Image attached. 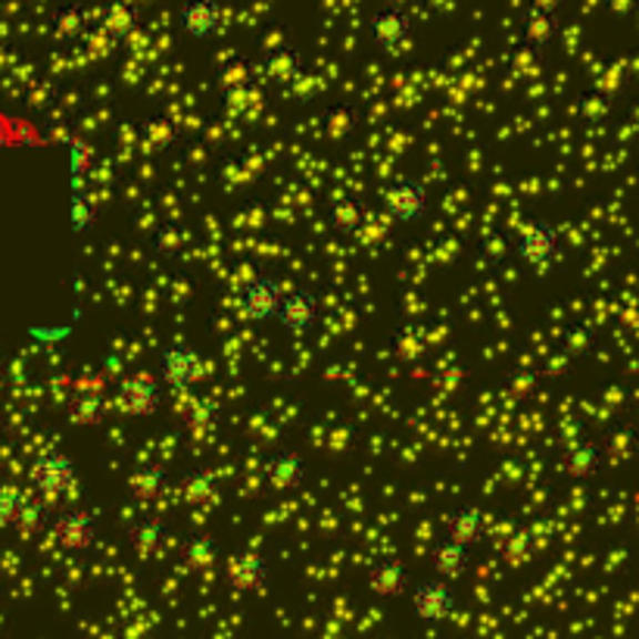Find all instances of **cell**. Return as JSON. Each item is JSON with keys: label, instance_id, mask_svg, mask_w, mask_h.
Listing matches in <instances>:
<instances>
[{"label": "cell", "instance_id": "obj_7", "mask_svg": "<svg viewBox=\"0 0 639 639\" xmlns=\"http://www.w3.org/2000/svg\"><path fill=\"white\" fill-rule=\"evenodd\" d=\"M163 406V381L150 375H132L119 384V409L134 418H153Z\"/></svg>", "mask_w": 639, "mask_h": 639}, {"label": "cell", "instance_id": "obj_24", "mask_svg": "<svg viewBox=\"0 0 639 639\" xmlns=\"http://www.w3.org/2000/svg\"><path fill=\"white\" fill-rule=\"evenodd\" d=\"M365 203L359 197H337L328 203V225L337 234H356L365 222Z\"/></svg>", "mask_w": 639, "mask_h": 639}, {"label": "cell", "instance_id": "obj_16", "mask_svg": "<svg viewBox=\"0 0 639 639\" xmlns=\"http://www.w3.org/2000/svg\"><path fill=\"white\" fill-rule=\"evenodd\" d=\"M443 527H446L449 540L462 542V546H475V542L484 540V511L475 503H462V506L446 511Z\"/></svg>", "mask_w": 639, "mask_h": 639}, {"label": "cell", "instance_id": "obj_8", "mask_svg": "<svg viewBox=\"0 0 639 639\" xmlns=\"http://www.w3.org/2000/svg\"><path fill=\"white\" fill-rule=\"evenodd\" d=\"M156 375L165 387L175 390H187L200 375V356L194 346L187 344H169L160 349L156 356Z\"/></svg>", "mask_w": 639, "mask_h": 639}, {"label": "cell", "instance_id": "obj_22", "mask_svg": "<svg viewBox=\"0 0 639 639\" xmlns=\"http://www.w3.org/2000/svg\"><path fill=\"white\" fill-rule=\"evenodd\" d=\"M181 499L187 503V506H213L222 499V487H219V480H215L210 471H187V475L181 477Z\"/></svg>", "mask_w": 639, "mask_h": 639}, {"label": "cell", "instance_id": "obj_9", "mask_svg": "<svg viewBox=\"0 0 639 639\" xmlns=\"http://www.w3.org/2000/svg\"><path fill=\"white\" fill-rule=\"evenodd\" d=\"M281 303H284V291L275 278L268 275H253L244 284L241 294V306L253 318V322H278Z\"/></svg>", "mask_w": 639, "mask_h": 639}, {"label": "cell", "instance_id": "obj_21", "mask_svg": "<svg viewBox=\"0 0 639 639\" xmlns=\"http://www.w3.org/2000/svg\"><path fill=\"white\" fill-rule=\"evenodd\" d=\"M222 106H225V113L231 119H246V122H253L256 115L263 113L265 98L263 91L256 88V84H241V88H231V91H222Z\"/></svg>", "mask_w": 639, "mask_h": 639}, {"label": "cell", "instance_id": "obj_13", "mask_svg": "<svg viewBox=\"0 0 639 639\" xmlns=\"http://www.w3.org/2000/svg\"><path fill=\"white\" fill-rule=\"evenodd\" d=\"M322 318V310H318V300L312 291H294V294H284V303H281L278 322L281 328L291 331V334H312L315 325Z\"/></svg>", "mask_w": 639, "mask_h": 639}, {"label": "cell", "instance_id": "obj_31", "mask_svg": "<svg viewBox=\"0 0 639 639\" xmlns=\"http://www.w3.org/2000/svg\"><path fill=\"white\" fill-rule=\"evenodd\" d=\"M44 525H48V511H44V506L26 496V503L19 506V515L17 521H13V527H17L22 537H32V534H38Z\"/></svg>", "mask_w": 639, "mask_h": 639}, {"label": "cell", "instance_id": "obj_38", "mask_svg": "<svg viewBox=\"0 0 639 639\" xmlns=\"http://www.w3.org/2000/svg\"><path fill=\"white\" fill-rule=\"evenodd\" d=\"M561 0H530V7H540V10H549V13H556V7Z\"/></svg>", "mask_w": 639, "mask_h": 639}, {"label": "cell", "instance_id": "obj_4", "mask_svg": "<svg viewBox=\"0 0 639 639\" xmlns=\"http://www.w3.org/2000/svg\"><path fill=\"white\" fill-rule=\"evenodd\" d=\"M381 203L394 222H422L430 210V197H427L425 184L415 179H394L384 191H381Z\"/></svg>", "mask_w": 639, "mask_h": 639}, {"label": "cell", "instance_id": "obj_2", "mask_svg": "<svg viewBox=\"0 0 639 639\" xmlns=\"http://www.w3.org/2000/svg\"><path fill=\"white\" fill-rule=\"evenodd\" d=\"M456 608H459V590L453 587V580H443L437 574L418 580L412 590V615L427 627H440L443 621H449Z\"/></svg>", "mask_w": 639, "mask_h": 639}, {"label": "cell", "instance_id": "obj_10", "mask_svg": "<svg viewBox=\"0 0 639 639\" xmlns=\"http://www.w3.org/2000/svg\"><path fill=\"white\" fill-rule=\"evenodd\" d=\"M265 480L275 493H296L310 480V465L294 449H275L265 459Z\"/></svg>", "mask_w": 639, "mask_h": 639}, {"label": "cell", "instance_id": "obj_33", "mask_svg": "<svg viewBox=\"0 0 639 639\" xmlns=\"http://www.w3.org/2000/svg\"><path fill=\"white\" fill-rule=\"evenodd\" d=\"M253 82V63L250 60H231L225 67L219 69L215 84L219 91H231V88H241V84Z\"/></svg>", "mask_w": 639, "mask_h": 639}, {"label": "cell", "instance_id": "obj_1", "mask_svg": "<svg viewBox=\"0 0 639 639\" xmlns=\"http://www.w3.org/2000/svg\"><path fill=\"white\" fill-rule=\"evenodd\" d=\"M225 584L234 592H250V596H263L272 590L275 580V561L256 552V549H237L225 558Z\"/></svg>", "mask_w": 639, "mask_h": 639}, {"label": "cell", "instance_id": "obj_5", "mask_svg": "<svg viewBox=\"0 0 639 639\" xmlns=\"http://www.w3.org/2000/svg\"><path fill=\"white\" fill-rule=\"evenodd\" d=\"M29 480H32V487L41 496L57 499V496H63V493L75 487V462L69 459L67 453H60V449H48V453H41L32 462Z\"/></svg>", "mask_w": 639, "mask_h": 639}, {"label": "cell", "instance_id": "obj_17", "mask_svg": "<svg viewBox=\"0 0 639 639\" xmlns=\"http://www.w3.org/2000/svg\"><path fill=\"white\" fill-rule=\"evenodd\" d=\"M430 568L443 580H459V577L471 571V546H462V542L443 537L430 549Z\"/></svg>", "mask_w": 639, "mask_h": 639}, {"label": "cell", "instance_id": "obj_35", "mask_svg": "<svg viewBox=\"0 0 639 639\" xmlns=\"http://www.w3.org/2000/svg\"><path fill=\"white\" fill-rule=\"evenodd\" d=\"M22 503H26V493L13 484H0V527H13Z\"/></svg>", "mask_w": 639, "mask_h": 639}, {"label": "cell", "instance_id": "obj_3", "mask_svg": "<svg viewBox=\"0 0 639 639\" xmlns=\"http://www.w3.org/2000/svg\"><path fill=\"white\" fill-rule=\"evenodd\" d=\"M50 534L72 556H84L98 546V511L91 508H63L53 521Z\"/></svg>", "mask_w": 639, "mask_h": 639}, {"label": "cell", "instance_id": "obj_20", "mask_svg": "<svg viewBox=\"0 0 639 639\" xmlns=\"http://www.w3.org/2000/svg\"><path fill=\"white\" fill-rule=\"evenodd\" d=\"M138 19H141V10L134 7L132 0H110L103 7V17H100V26L103 32L110 34L113 41H122L138 29Z\"/></svg>", "mask_w": 639, "mask_h": 639}, {"label": "cell", "instance_id": "obj_25", "mask_svg": "<svg viewBox=\"0 0 639 639\" xmlns=\"http://www.w3.org/2000/svg\"><path fill=\"white\" fill-rule=\"evenodd\" d=\"M88 29V13H84L79 3H63V7H57L53 10V38L57 41H63V44H72V41H79Z\"/></svg>", "mask_w": 639, "mask_h": 639}, {"label": "cell", "instance_id": "obj_6", "mask_svg": "<svg viewBox=\"0 0 639 639\" xmlns=\"http://www.w3.org/2000/svg\"><path fill=\"white\" fill-rule=\"evenodd\" d=\"M518 256L534 268H546L561 256V234L552 222H530L521 229L518 241H515Z\"/></svg>", "mask_w": 639, "mask_h": 639}, {"label": "cell", "instance_id": "obj_11", "mask_svg": "<svg viewBox=\"0 0 639 639\" xmlns=\"http://www.w3.org/2000/svg\"><path fill=\"white\" fill-rule=\"evenodd\" d=\"M179 26L187 38L210 41L222 29V7L219 0H184L179 7Z\"/></svg>", "mask_w": 639, "mask_h": 639}, {"label": "cell", "instance_id": "obj_14", "mask_svg": "<svg viewBox=\"0 0 639 639\" xmlns=\"http://www.w3.org/2000/svg\"><path fill=\"white\" fill-rule=\"evenodd\" d=\"M368 590L375 592L377 599H396L409 590V568L403 558L384 556L372 561L368 568Z\"/></svg>", "mask_w": 639, "mask_h": 639}, {"label": "cell", "instance_id": "obj_39", "mask_svg": "<svg viewBox=\"0 0 639 639\" xmlns=\"http://www.w3.org/2000/svg\"><path fill=\"white\" fill-rule=\"evenodd\" d=\"M141 3H163V0H141Z\"/></svg>", "mask_w": 639, "mask_h": 639}, {"label": "cell", "instance_id": "obj_28", "mask_svg": "<svg viewBox=\"0 0 639 639\" xmlns=\"http://www.w3.org/2000/svg\"><path fill=\"white\" fill-rule=\"evenodd\" d=\"M322 129H325V138H328L331 144H344L349 141L356 129H359V115L353 106H331L328 113H325V122H322Z\"/></svg>", "mask_w": 639, "mask_h": 639}, {"label": "cell", "instance_id": "obj_15", "mask_svg": "<svg viewBox=\"0 0 639 639\" xmlns=\"http://www.w3.org/2000/svg\"><path fill=\"white\" fill-rule=\"evenodd\" d=\"M602 465H606V453H602L599 443L592 440L571 443V446L565 449L561 462H558L561 475L571 477V480H590V477L602 471Z\"/></svg>", "mask_w": 639, "mask_h": 639}, {"label": "cell", "instance_id": "obj_32", "mask_svg": "<svg viewBox=\"0 0 639 639\" xmlns=\"http://www.w3.org/2000/svg\"><path fill=\"white\" fill-rule=\"evenodd\" d=\"M98 222V206L94 200L84 194L82 187H75V197H72V231L75 234H84V231L94 229Z\"/></svg>", "mask_w": 639, "mask_h": 639}, {"label": "cell", "instance_id": "obj_30", "mask_svg": "<svg viewBox=\"0 0 639 639\" xmlns=\"http://www.w3.org/2000/svg\"><path fill=\"white\" fill-rule=\"evenodd\" d=\"M144 138L153 150H172L175 141H179V132L172 129V122L163 119V115H150L144 122Z\"/></svg>", "mask_w": 639, "mask_h": 639}, {"label": "cell", "instance_id": "obj_36", "mask_svg": "<svg viewBox=\"0 0 639 639\" xmlns=\"http://www.w3.org/2000/svg\"><path fill=\"white\" fill-rule=\"evenodd\" d=\"M396 356L403 362H415L425 356V341H422V334L418 331H399L396 334Z\"/></svg>", "mask_w": 639, "mask_h": 639}, {"label": "cell", "instance_id": "obj_19", "mask_svg": "<svg viewBox=\"0 0 639 639\" xmlns=\"http://www.w3.org/2000/svg\"><path fill=\"white\" fill-rule=\"evenodd\" d=\"M263 72L272 84H294L306 72V57L296 48H275L263 57Z\"/></svg>", "mask_w": 639, "mask_h": 639}, {"label": "cell", "instance_id": "obj_29", "mask_svg": "<svg viewBox=\"0 0 639 639\" xmlns=\"http://www.w3.org/2000/svg\"><path fill=\"white\" fill-rule=\"evenodd\" d=\"M129 490H132L134 499H156V496H163L169 490V475L160 465H144L132 475Z\"/></svg>", "mask_w": 639, "mask_h": 639}, {"label": "cell", "instance_id": "obj_23", "mask_svg": "<svg viewBox=\"0 0 639 639\" xmlns=\"http://www.w3.org/2000/svg\"><path fill=\"white\" fill-rule=\"evenodd\" d=\"M521 32H525V41L530 44V48H537V50L549 48L558 34L556 13L540 10V7H527L525 22H521Z\"/></svg>", "mask_w": 639, "mask_h": 639}, {"label": "cell", "instance_id": "obj_27", "mask_svg": "<svg viewBox=\"0 0 639 639\" xmlns=\"http://www.w3.org/2000/svg\"><path fill=\"white\" fill-rule=\"evenodd\" d=\"M103 415H106V403L94 390H79V394L72 396V403H69V422L75 427L100 425Z\"/></svg>", "mask_w": 639, "mask_h": 639}, {"label": "cell", "instance_id": "obj_26", "mask_svg": "<svg viewBox=\"0 0 639 639\" xmlns=\"http://www.w3.org/2000/svg\"><path fill=\"white\" fill-rule=\"evenodd\" d=\"M181 558H184V565L191 571H206V568H213L215 558H219V540L210 537V534H194L181 546Z\"/></svg>", "mask_w": 639, "mask_h": 639}, {"label": "cell", "instance_id": "obj_34", "mask_svg": "<svg viewBox=\"0 0 639 639\" xmlns=\"http://www.w3.org/2000/svg\"><path fill=\"white\" fill-rule=\"evenodd\" d=\"M184 241H187V234H184L181 225H163V229L156 231V237H153V250L160 256H179L181 250H184Z\"/></svg>", "mask_w": 639, "mask_h": 639}, {"label": "cell", "instance_id": "obj_12", "mask_svg": "<svg viewBox=\"0 0 639 639\" xmlns=\"http://www.w3.org/2000/svg\"><path fill=\"white\" fill-rule=\"evenodd\" d=\"M368 32L381 50H396L412 34V17L403 7H377L368 19Z\"/></svg>", "mask_w": 639, "mask_h": 639}, {"label": "cell", "instance_id": "obj_18", "mask_svg": "<svg viewBox=\"0 0 639 639\" xmlns=\"http://www.w3.org/2000/svg\"><path fill=\"white\" fill-rule=\"evenodd\" d=\"M169 537H172V530L160 518H141V521H134L129 527V546H132V552L141 561H150V558L160 556Z\"/></svg>", "mask_w": 639, "mask_h": 639}, {"label": "cell", "instance_id": "obj_37", "mask_svg": "<svg viewBox=\"0 0 639 639\" xmlns=\"http://www.w3.org/2000/svg\"><path fill=\"white\" fill-rule=\"evenodd\" d=\"M91 160V150L84 148L82 141H75L72 144V165H75V181L82 179V172H84V163Z\"/></svg>", "mask_w": 639, "mask_h": 639}]
</instances>
